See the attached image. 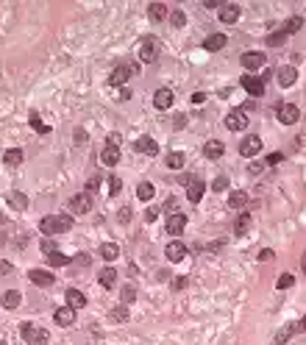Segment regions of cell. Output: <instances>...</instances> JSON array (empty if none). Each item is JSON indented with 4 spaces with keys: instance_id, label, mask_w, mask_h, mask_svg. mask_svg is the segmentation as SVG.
I'll return each instance as SVG.
<instances>
[{
    "instance_id": "obj_1",
    "label": "cell",
    "mask_w": 306,
    "mask_h": 345,
    "mask_svg": "<svg viewBox=\"0 0 306 345\" xmlns=\"http://www.w3.org/2000/svg\"><path fill=\"white\" fill-rule=\"evenodd\" d=\"M73 228V220H70L67 215H48L39 220V231L45 234V237H53V234H64Z\"/></svg>"
},
{
    "instance_id": "obj_2",
    "label": "cell",
    "mask_w": 306,
    "mask_h": 345,
    "mask_svg": "<svg viewBox=\"0 0 306 345\" xmlns=\"http://www.w3.org/2000/svg\"><path fill=\"white\" fill-rule=\"evenodd\" d=\"M23 340H26L28 345H45L48 343V331L45 328H39V326H34V323H23Z\"/></svg>"
},
{
    "instance_id": "obj_3",
    "label": "cell",
    "mask_w": 306,
    "mask_h": 345,
    "mask_svg": "<svg viewBox=\"0 0 306 345\" xmlns=\"http://www.w3.org/2000/svg\"><path fill=\"white\" fill-rule=\"evenodd\" d=\"M242 67L245 70H251V73H256V70H264V64H267V59H264V53H259V50H248V53H242Z\"/></svg>"
},
{
    "instance_id": "obj_4",
    "label": "cell",
    "mask_w": 306,
    "mask_h": 345,
    "mask_svg": "<svg viewBox=\"0 0 306 345\" xmlns=\"http://www.w3.org/2000/svg\"><path fill=\"white\" fill-rule=\"evenodd\" d=\"M242 89L251 98H259V95H264V81L259 75H242Z\"/></svg>"
},
{
    "instance_id": "obj_5",
    "label": "cell",
    "mask_w": 306,
    "mask_h": 345,
    "mask_svg": "<svg viewBox=\"0 0 306 345\" xmlns=\"http://www.w3.org/2000/svg\"><path fill=\"white\" fill-rule=\"evenodd\" d=\"M226 128H229V131H242V128H248L245 112H242V109H237V112H229V114H226Z\"/></svg>"
},
{
    "instance_id": "obj_6",
    "label": "cell",
    "mask_w": 306,
    "mask_h": 345,
    "mask_svg": "<svg viewBox=\"0 0 306 345\" xmlns=\"http://www.w3.org/2000/svg\"><path fill=\"white\" fill-rule=\"evenodd\" d=\"M276 117H279V123H284V125H292V123H298V117H301V112H298V106L292 103H281L279 112H276Z\"/></svg>"
},
{
    "instance_id": "obj_7",
    "label": "cell",
    "mask_w": 306,
    "mask_h": 345,
    "mask_svg": "<svg viewBox=\"0 0 306 345\" xmlns=\"http://www.w3.org/2000/svg\"><path fill=\"white\" fill-rule=\"evenodd\" d=\"M70 209H73L76 215H86V212L92 209V198H89L86 192H81V195H73V198H70Z\"/></svg>"
},
{
    "instance_id": "obj_8",
    "label": "cell",
    "mask_w": 306,
    "mask_h": 345,
    "mask_svg": "<svg viewBox=\"0 0 306 345\" xmlns=\"http://www.w3.org/2000/svg\"><path fill=\"white\" fill-rule=\"evenodd\" d=\"M259 150H262V139L256 137V134H251V137H245L239 142V153L242 156H256Z\"/></svg>"
},
{
    "instance_id": "obj_9",
    "label": "cell",
    "mask_w": 306,
    "mask_h": 345,
    "mask_svg": "<svg viewBox=\"0 0 306 345\" xmlns=\"http://www.w3.org/2000/svg\"><path fill=\"white\" fill-rule=\"evenodd\" d=\"M237 20H239V6H237V3H223V6H220V23L234 25Z\"/></svg>"
},
{
    "instance_id": "obj_10",
    "label": "cell",
    "mask_w": 306,
    "mask_h": 345,
    "mask_svg": "<svg viewBox=\"0 0 306 345\" xmlns=\"http://www.w3.org/2000/svg\"><path fill=\"white\" fill-rule=\"evenodd\" d=\"M131 73H134V70L128 67V64H120V67H114V73L109 75V86H123L128 78H131Z\"/></svg>"
},
{
    "instance_id": "obj_11",
    "label": "cell",
    "mask_w": 306,
    "mask_h": 345,
    "mask_svg": "<svg viewBox=\"0 0 306 345\" xmlns=\"http://www.w3.org/2000/svg\"><path fill=\"white\" fill-rule=\"evenodd\" d=\"M156 56H159V45H156V39H142V50H139V59H142L145 64H151Z\"/></svg>"
},
{
    "instance_id": "obj_12",
    "label": "cell",
    "mask_w": 306,
    "mask_h": 345,
    "mask_svg": "<svg viewBox=\"0 0 306 345\" xmlns=\"http://www.w3.org/2000/svg\"><path fill=\"white\" fill-rule=\"evenodd\" d=\"M164 228H167V234L178 237V234L187 228V217L181 215V212H178V215H170V217H167V225H164Z\"/></svg>"
},
{
    "instance_id": "obj_13",
    "label": "cell",
    "mask_w": 306,
    "mask_h": 345,
    "mask_svg": "<svg viewBox=\"0 0 306 345\" xmlns=\"http://www.w3.org/2000/svg\"><path fill=\"white\" fill-rule=\"evenodd\" d=\"M134 150H136V153H145V156H156V153H159V145H156L151 137H139L134 142Z\"/></svg>"
},
{
    "instance_id": "obj_14",
    "label": "cell",
    "mask_w": 306,
    "mask_h": 345,
    "mask_svg": "<svg viewBox=\"0 0 306 345\" xmlns=\"http://www.w3.org/2000/svg\"><path fill=\"white\" fill-rule=\"evenodd\" d=\"M28 278H31L36 287H53V284H56L53 273H48V270H31V273H28Z\"/></svg>"
},
{
    "instance_id": "obj_15",
    "label": "cell",
    "mask_w": 306,
    "mask_h": 345,
    "mask_svg": "<svg viewBox=\"0 0 306 345\" xmlns=\"http://www.w3.org/2000/svg\"><path fill=\"white\" fill-rule=\"evenodd\" d=\"M173 100H176L173 89H159V92L153 95V106H156V109H170Z\"/></svg>"
},
{
    "instance_id": "obj_16",
    "label": "cell",
    "mask_w": 306,
    "mask_h": 345,
    "mask_svg": "<svg viewBox=\"0 0 306 345\" xmlns=\"http://www.w3.org/2000/svg\"><path fill=\"white\" fill-rule=\"evenodd\" d=\"M164 256L170 259V262H181V259L187 256V245H184V242H170V245H167V250H164Z\"/></svg>"
},
{
    "instance_id": "obj_17",
    "label": "cell",
    "mask_w": 306,
    "mask_h": 345,
    "mask_svg": "<svg viewBox=\"0 0 306 345\" xmlns=\"http://www.w3.org/2000/svg\"><path fill=\"white\" fill-rule=\"evenodd\" d=\"M226 153V145H223L220 139H209L204 145V156L206 159H220V156Z\"/></svg>"
},
{
    "instance_id": "obj_18",
    "label": "cell",
    "mask_w": 306,
    "mask_h": 345,
    "mask_svg": "<svg viewBox=\"0 0 306 345\" xmlns=\"http://www.w3.org/2000/svg\"><path fill=\"white\" fill-rule=\"evenodd\" d=\"M204 192H206V184L201 181V178H192V181H189V187H187V198L192 200V203H198V200L204 198Z\"/></svg>"
},
{
    "instance_id": "obj_19",
    "label": "cell",
    "mask_w": 306,
    "mask_h": 345,
    "mask_svg": "<svg viewBox=\"0 0 306 345\" xmlns=\"http://www.w3.org/2000/svg\"><path fill=\"white\" fill-rule=\"evenodd\" d=\"M53 318H56L59 326H73V323H76V309H73V306H61V309H56Z\"/></svg>"
},
{
    "instance_id": "obj_20",
    "label": "cell",
    "mask_w": 306,
    "mask_h": 345,
    "mask_svg": "<svg viewBox=\"0 0 306 345\" xmlns=\"http://www.w3.org/2000/svg\"><path fill=\"white\" fill-rule=\"evenodd\" d=\"M226 42H229V36H226V34H212V36H206L204 48H206V50H223Z\"/></svg>"
},
{
    "instance_id": "obj_21",
    "label": "cell",
    "mask_w": 306,
    "mask_h": 345,
    "mask_svg": "<svg viewBox=\"0 0 306 345\" xmlns=\"http://www.w3.org/2000/svg\"><path fill=\"white\" fill-rule=\"evenodd\" d=\"M101 162L106 164V167H114V164L120 162V150L114 145H106L103 148V153H101Z\"/></svg>"
},
{
    "instance_id": "obj_22",
    "label": "cell",
    "mask_w": 306,
    "mask_h": 345,
    "mask_svg": "<svg viewBox=\"0 0 306 345\" xmlns=\"http://www.w3.org/2000/svg\"><path fill=\"white\" fill-rule=\"evenodd\" d=\"M67 306H73V309H84L86 295L81 293V290H67Z\"/></svg>"
},
{
    "instance_id": "obj_23",
    "label": "cell",
    "mask_w": 306,
    "mask_h": 345,
    "mask_svg": "<svg viewBox=\"0 0 306 345\" xmlns=\"http://www.w3.org/2000/svg\"><path fill=\"white\" fill-rule=\"evenodd\" d=\"M98 281H101V287H114V281H117V270L114 268H103L101 273H98Z\"/></svg>"
},
{
    "instance_id": "obj_24",
    "label": "cell",
    "mask_w": 306,
    "mask_h": 345,
    "mask_svg": "<svg viewBox=\"0 0 306 345\" xmlns=\"http://www.w3.org/2000/svg\"><path fill=\"white\" fill-rule=\"evenodd\" d=\"M148 17H151L153 23H162V20L167 17V6H164V3H151V6H148Z\"/></svg>"
},
{
    "instance_id": "obj_25",
    "label": "cell",
    "mask_w": 306,
    "mask_h": 345,
    "mask_svg": "<svg viewBox=\"0 0 306 345\" xmlns=\"http://www.w3.org/2000/svg\"><path fill=\"white\" fill-rule=\"evenodd\" d=\"M295 78H298L295 67H289V64H287V67L279 70V84L281 86H292V84H295Z\"/></svg>"
},
{
    "instance_id": "obj_26",
    "label": "cell",
    "mask_w": 306,
    "mask_h": 345,
    "mask_svg": "<svg viewBox=\"0 0 306 345\" xmlns=\"http://www.w3.org/2000/svg\"><path fill=\"white\" fill-rule=\"evenodd\" d=\"M20 301H23L20 290H9V293H3V309H17Z\"/></svg>"
},
{
    "instance_id": "obj_27",
    "label": "cell",
    "mask_w": 306,
    "mask_h": 345,
    "mask_svg": "<svg viewBox=\"0 0 306 345\" xmlns=\"http://www.w3.org/2000/svg\"><path fill=\"white\" fill-rule=\"evenodd\" d=\"M3 162L9 164V167H17V164H23V150H20V148H9V150L3 153Z\"/></svg>"
},
{
    "instance_id": "obj_28",
    "label": "cell",
    "mask_w": 306,
    "mask_h": 345,
    "mask_svg": "<svg viewBox=\"0 0 306 345\" xmlns=\"http://www.w3.org/2000/svg\"><path fill=\"white\" fill-rule=\"evenodd\" d=\"M101 256L106 259V262H114V259L120 256V248H117V242H103V245H101Z\"/></svg>"
},
{
    "instance_id": "obj_29",
    "label": "cell",
    "mask_w": 306,
    "mask_h": 345,
    "mask_svg": "<svg viewBox=\"0 0 306 345\" xmlns=\"http://www.w3.org/2000/svg\"><path fill=\"white\" fill-rule=\"evenodd\" d=\"M229 206L231 209H245L248 206V195H245V192H231V195H229Z\"/></svg>"
},
{
    "instance_id": "obj_30",
    "label": "cell",
    "mask_w": 306,
    "mask_h": 345,
    "mask_svg": "<svg viewBox=\"0 0 306 345\" xmlns=\"http://www.w3.org/2000/svg\"><path fill=\"white\" fill-rule=\"evenodd\" d=\"M295 334H298V323H289V326H284V328L279 331V334H276V343H279V345H284V343L289 340V337H295Z\"/></svg>"
},
{
    "instance_id": "obj_31",
    "label": "cell",
    "mask_w": 306,
    "mask_h": 345,
    "mask_svg": "<svg viewBox=\"0 0 306 345\" xmlns=\"http://www.w3.org/2000/svg\"><path fill=\"white\" fill-rule=\"evenodd\" d=\"M9 203L23 212V209H28V195H23V192H9Z\"/></svg>"
},
{
    "instance_id": "obj_32",
    "label": "cell",
    "mask_w": 306,
    "mask_h": 345,
    "mask_svg": "<svg viewBox=\"0 0 306 345\" xmlns=\"http://www.w3.org/2000/svg\"><path fill=\"white\" fill-rule=\"evenodd\" d=\"M70 262H73V259L64 256V253H59V250L48 256V265H51V268H64V265H70Z\"/></svg>"
},
{
    "instance_id": "obj_33",
    "label": "cell",
    "mask_w": 306,
    "mask_h": 345,
    "mask_svg": "<svg viewBox=\"0 0 306 345\" xmlns=\"http://www.w3.org/2000/svg\"><path fill=\"white\" fill-rule=\"evenodd\" d=\"M128 318H131V312H128L126 303H120V306H114V309H111V320H117V323H126Z\"/></svg>"
},
{
    "instance_id": "obj_34",
    "label": "cell",
    "mask_w": 306,
    "mask_h": 345,
    "mask_svg": "<svg viewBox=\"0 0 306 345\" xmlns=\"http://www.w3.org/2000/svg\"><path fill=\"white\" fill-rule=\"evenodd\" d=\"M136 198L139 200H153V184L142 181L139 187H136Z\"/></svg>"
},
{
    "instance_id": "obj_35",
    "label": "cell",
    "mask_w": 306,
    "mask_h": 345,
    "mask_svg": "<svg viewBox=\"0 0 306 345\" xmlns=\"http://www.w3.org/2000/svg\"><path fill=\"white\" fill-rule=\"evenodd\" d=\"M304 28V17H289L287 20V25H284V34H295V31H301Z\"/></svg>"
},
{
    "instance_id": "obj_36",
    "label": "cell",
    "mask_w": 306,
    "mask_h": 345,
    "mask_svg": "<svg viewBox=\"0 0 306 345\" xmlns=\"http://www.w3.org/2000/svg\"><path fill=\"white\" fill-rule=\"evenodd\" d=\"M120 301L126 303V306H128V303H134V301H136V290H134L131 284L123 287V290H120Z\"/></svg>"
},
{
    "instance_id": "obj_37",
    "label": "cell",
    "mask_w": 306,
    "mask_h": 345,
    "mask_svg": "<svg viewBox=\"0 0 306 345\" xmlns=\"http://www.w3.org/2000/svg\"><path fill=\"white\" fill-rule=\"evenodd\" d=\"M248 225H251V215H239L237 223H234V234H245Z\"/></svg>"
},
{
    "instance_id": "obj_38",
    "label": "cell",
    "mask_w": 306,
    "mask_h": 345,
    "mask_svg": "<svg viewBox=\"0 0 306 345\" xmlns=\"http://www.w3.org/2000/svg\"><path fill=\"white\" fill-rule=\"evenodd\" d=\"M167 167L170 170H181L184 167V153H170L167 156Z\"/></svg>"
},
{
    "instance_id": "obj_39",
    "label": "cell",
    "mask_w": 306,
    "mask_h": 345,
    "mask_svg": "<svg viewBox=\"0 0 306 345\" xmlns=\"http://www.w3.org/2000/svg\"><path fill=\"white\" fill-rule=\"evenodd\" d=\"M284 42H287V34H284V31H279V34H270V36H267V45H270V48H281Z\"/></svg>"
},
{
    "instance_id": "obj_40",
    "label": "cell",
    "mask_w": 306,
    "mask_h": 345,
    "mask_svg": "<svg viewBox=\"0 0 306 345\" xmlns=\"http://www.w3.org/2000/svg\"><path fill=\"white\" fill-rule=\"evenodd\" d=\"M170 23L176 28H184V25H187V14H184V11H173V14H170Z\"/></svg>"
},
{
    "instance_id": "obj_41",
    "label": "cell",
    "mask_w": 306,
    "mask_h": 345,
    "mask_svg": "<svg viewBox=\"0 0 306 345\" xmlns=\"http://www.w3.org/2000/svg\"><path fill=\"white\" fill-rule=\"evenodd\" d=\"M212 190H214V192H223V190H229V178H226V175H217V178H214V181H212Z\"/></svg>"
},
{
    "instance_id": "obj_42",
    "label": "cell",
    "mask_w": 306,
    "mask_h": 345,
    "mask_svg": "<svg viewBox=\"0 0 306 345\" xmlns=\"http://www.w3.org/2000/svg\"><path fill=\"white\" fill-rule=\"evenodd\" d=\"M31 125H34V131H39V134H48V131H51V128H48V125H42V120H39V114H31Z\"/></svg>"
},
{
    "instance_id": "obj_43",
    "label": "cell",
    "mask_w": 306,
    "mask_h": 345,
    "mask_svg": "<svg viewBox=\"0 0 306 345\" xmlns=\"http://www.w3.org/2000/svg\"><path fill=\"white\" fill-rule=\"evenodd\" d=\"M164 212H167V215H178V198H167V200H164Z\"/></svg>"
},
{
    "instance_id": "obj_44",
    "label": "cell",
    "mask_w": 306,
    "mask_h": 345,
    "mask_svg": "<svg viewBox=\"0 0 306 345\" xmlns=\"http://www.w3.org/2000/svg\"><path fill=\"white\" fill-rule=\"evenodd\" d=\"M120 190H123V181H120L117 175H111L109 178V195H117Z\"/></svg>"
},
{
    "instance_id": "obj_45",
    "label": "cell",
    "mask_w": 306,
    "mask_h": 345,
    "mask_svg": "<svg viewBox=\"0 0 306 345\" xmlns=\"http://www.w3.org/2000/svg\"><path fill=\"white\" fill-rule=\"evenodd\" d=\"M98 187H101V178H98V175H92V178L86 181V195H92V192L98 190Z\"/></svg>"
},
{
    "instance_id": "obj_46",
    "label": "cell",
    "mask_w": 306,
    "mask_h": 345,
    "mask_svg": "<svg viewBox=\"0 0 306 345\" xmlns=\"http://www.w3.org/2000/svg\"><path fill=\"white\" fill-rule=\"evenodd\" d=\"M292 284H295V278L289 276V273H287V276H281V278H279V290H287V287H292Z\"/></svg>"
},
{
    "instance_id": "obj_47",
    "label": "cell",
    "mask_w": 306,
    "mask_h": 345,
    "mask_svg": "<svg viewBox=\"0 0 306 345\" xmlns=\"http://www.w3.org/2000/svg\"><path fill=\"white\" fill-rule=\"evenodd\" d=\"M189 284V278L187 276H178V278H173V290H184V287Z\"/></svg>"
},
{
    "instance_id": "obj_48",
    "label": "cell",
    "mask_w": 306,
    "mask_h": 345,
    "mask_svg": "<svg viewBox=\"0 0 306 345\" xmlns=\"http://www.w3.org/2000/svg\"><path fill=\"white\" fill-rule=\"evenodd\" d=\"M42 250L48 253V256H51V253H56V242H53V240H45L42 242Z\"/></svg>"
},
{
    "instance_id": "obj_49",
    "label": "cell",
    "mask_w": 306,
    "mask_h": 345,
    "mask_svg": "<svg viewBox=\"0 0 306 345\" xmlns=\"http://www.w3.org/2000/svg\"><path fill=\"white\" fill-rule=\"evenodd\" d=\"M117 217H120V223H128V220H131V209H128V206H126V209H120V215H117Z\"/></svg>"
},
{
    "instance_id": "obj_50",
    "label": "cell",
    "mask_w": 306,
    "mask_h": 345,
    "mask_svg": "<svg viewBox=\"0 0 306 345\" xmlns=\"http://www.w3.org/2000/svg\"><path fill=\"white\" fill-rule=\"evenodd\" d=\"M156 217H159V209H156V206H151L148 212H145V220H151V223L156 220Z\"/></svg>"
},
{
    "instance_id": "obj_51",
    "label": "cell",
    "mask_w": 306,
    "mask_h": 345,
    "mask_svg": "<svg viewBox=\"0 0 306 345\" xmlns=\"http://www.w3.org/2000/svg\"><path fill=\"white\" fill-rule=\"evenodd\" d=\"M9 273H11V262L3 259V262H0V276H9Z\"/></svg>"
},
{
    "instance_id": "obj_52",
    "label": "cell",
    "mask_w": 306,
    "mask_h": 345,
    "mask_svg": "<svg viewBox=\"0 0 306 345\" xmlns=\"http://www.w3.org/2000/svg\"><path fill=\"white\" fill-rule=\"evenodd\" d=\"M73 262H76V265H89V253H78Z\"/></svg>"
},
{
    "instance_id": "obj_53",
    "label": "cell",
    "mask_w": 306,
    "mask_h": 345,
    "mask_svg": "<svg viewBox=\"0 0 306 345\" xmlns=\"http://www.w3.org/2000/svg\"><path fill=\"white\" fill-rule=\"evenodd\" d=\"M281 159H284V153H270L267 156V164H279Z\"/></svg>"
},
{
    "instance_id": "obj_54",
    "label": "cell",
    "mask_w": 306,
    "mask_h": 345,
    "mask_svg": "<svg viewBox=\"0 0 306 345\" xmlns=\"http://www.w3.org/2000/svg\"><path fill=\"white\" fill-rule=\"evenodd\" d=\"M106 145H114V148H117L120 145V134H111V137L106 139Z\"/></svg>"
},
{
    "instance_id": "obj_55",
    "label": "cell",
    "mask_w": 306,
    "mask_h": 345,
    "mask_svg": "<svg viewBox=\"0 0 306 345\" xmlns=\"http://www.w3.org/2000/svg\"><path fill=\"white\" fill-rule=\"evenodd\" d=\"M204 100H206L204 92H195V95H192V103H204Z\"/></svg>"
},
{
    "instance_id": "obj_56",
    "label": "cell",
    "mask_w": 306,
    "mask_h": 345,
    "mask_svg": "<svg viewBox=\"0 0 306 345\" xmlns=\"http://www.w3.org/2000/svg\"><path fill=\"white\" fill-rule=\"evenodd\" d=\"M259 259H262V262H270V259H273V250H262V253H259Z\"/></svg>"
},
{
    "instance_id": "obj_57",
    "label": "cell",
    "mask_w": 306,
    "mask_h": 345,
    "mask_svg": "<svg viewBox=\"0 0 306 345\" xmlns=\"http://www.w3.org/2000/svg\"><path fill=\"white\" fill-rule=\"evenodd\" d=\"M206 9H220V0H206Z\"/></svg>"
},
{
    "instance_id": "obj_58",
    "label": "cell",
    "mask_w": 306,
    "mask_h": 345,
    "mask_svg": "<svg viewBox=\"0 0 306 345\" xmlns=\"http://www.w3.org/2000/svg\"><path fill=\"white\" fill-rule=\"evenodd\" d=\"M298 331H306V318L301 320V323H298Z\"/></svg>"
},
{
    "instance_id": "obj_59",
    "label": "cell",
    "mask_w": 306,
    "mask_h": 345,
    "mask_svg": "<svg viewBox=\"0 0 306 345\" xmlns=\"http://www.w3.org/2000/svg\"><path fill=\"white\" fill-rule=\"evenodd\" d=\"M304 270H306V259H304Z\"/></svg>"
}]
</instances>
